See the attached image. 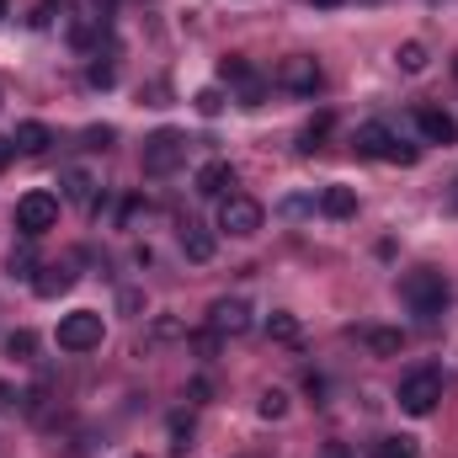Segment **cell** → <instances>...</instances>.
<instances>
[{"mask_svg": "<svg viewBox=\"0 0 458 458\" xmlns=\"http://www.w3.org/2000/svg\"><path fill=\"white\" fill-rule=\"evenodd\" d=\"M75 288V267L70 261H48V267H38V277H32V293L38 299H59V293H70Z\"/></svg>", "mask_w": 458, "mask_h": 458, "instance_id": "obj_11", "label": "cell"}, {"mask_svg": "<svg viewBox=\"0 0 458 458\" xmlns=\"http://www.w3.org/2000/svg\"><path fill=\"white\" fill-rule=\"evenodd\" d=\"M59 187H64V198H70V203H86V208H97V176H91V171L70 165V171L59 176Z\"/></svg>", "mask_w": 458, "mask_h": 458, "instance_id": "obj_15", "label": "cell"}, {"mask_svg": "<svg viewBox=\"0 0 458 458\" xmlns=\"http://www.w3.org/2000/svg\"><path fill=\"white\" fill-rule=\"evenodd\" d=\"M5 352H11L16 362H32V352H38V336H32V331H11V336H5Z\"/></svg>", "mask_w": 458, "mask_h": 458, "instance_id": "obj_23", "label": "cell"}, {"mask_svg": "<svg viewBox=\"0 0 458 458\" xmlns=\"http://www.w3.org/2000/svg\"><path fill=\"white\" fill-rule=\"evenodd\" d=\"M416 133L427 144H458V117L443 107H416Z\"/></svg>", "mask_w": 458, "mask_h": 458, "instance_id": "obj_10", "label": "cell"}, {"mask_svg": "<svg viewBox=\"0 0 458 458\" xmlns=\"http://www.w3.org/2000/svg\"><path fill=\"white\" fill-rule=\"evenodd\" d=\"M320 214H326V219H352V214H357V192H352L346 182H331V187L320 192Z\"/></svg>", "mask_w": 458, "mask_h": 458, "instance_id": "obj_16", "label": "cell"}, {"mask_svg": "<svg viewBox=\"0 0 458 458\" xmlns=\"http://www.w3.org/2000/svg\"><path fill=\"white\" fill-rule=\"evenodd\" d=\"M315 5H342V0H315Z\"/></svg>", "mask_w": 458, "mask_h": 458, "instance_id": "obj_36", "label": "cell"}, {"mask_svg": "<svg viewBox=\"0 0 458 458\" xmlns=\"http://www.w3.org/2000/svg\"><path fill=\"white\" fill-rule=\"evenodd\" d=\"M208 331H219V336H245V331H250V304H245V299H214Z\"/></svg>", "mask_w": 458, "mask_h": 458, "instance_id": "obj_9", "label": "cell"}, {"mask_svg": "<svg viewBox=\"0 0 458 458\" xmlns=\"http://www.w3.org/2000/svg\"><path fill=\"white\" fill-rule=\"evenodd\" d=\"M102 336H107V326H102L97 310H75V315L59 320V346H64V352H97Z\"/></svg>", "mask_w": 458, "mask_h": 458, "instance_id": "obj_5", "label": "cell"}, {"mask_svg": "<svg viewBox=\"0 0 458 458\" xmlns=\"http://www.w3.org/2000/svg\"><path fill=\"white\" fill-rule=\"evenodd\" d=\"M219 229H225V234H240V240H245V234H256V229H261V203H256V198L229 192L225 203H219Z\"/></svg>", "mask_w": 458, "mask_h": 458, "instance_id": "obj_8", "label": "cell"}, {"mask_svg": "<svg viewBox=\"0 0 458 458\" xmlns=\"http://www.w3.org/2000/svg\"><path fill=\"white\" fill-rule=\"evenodd\" d=\"M352 342L368 346L373 357H400V352H405V336H400V331H389V326H357V331H352Z\"/></svg>", "mask_w": 458, "mask_h": 458, "instance_id": "obj_12", "label": "cell"}, {"mask_svg": "<svg viewBox=\"0 0 458 458\" xmlns=\"http://www.w3.org/2000/svg\"><path fill=\"white\" fill-rule=\"evenodd\" d=\"M54 225H59V198H54V192H27V198L16 203V229H21L27 240L48 234Z\"/></svg>", "mask_w": 458, "mask_h": 458, "instance_id": "obj_6", "label": "cell"}, {"mask_svg": "<svg viewBox=\"0 0 458 458\" xmlns=\"http://www.w3.org/2000/svg\"><path fill=\"white\" fill-rule=\"evenodd\" d=\"M219 81H229V86H245V81H250V64H245L240 54H229V59H219Z\"/></svg>", "mask_w": 458, "mask_h": 458, "instance_id": "obj_28", "label": "cell"}, {"mask_svg": "<svg viewBox=\"0 0 458 458\" xmlns=\"http://www.w3.org/2000/svg\"><path fill=\"white\" fill-rule=\"evenodd\" d=\"M326 133H331V113H320L304 133H299V149H320V139H326Z\"/></svg>", "mask_w": 458, "mask_h": 458, "instance_id": "obj_30", "label": "cell"}, {"mask_svg": "<svg viewBox=\"0 0 458 458\" xmlns=\"http://www.w3.org/2000/svg\"><path fill=\"white\" fill-rule=\"evenodd\" d=\"M373 458H416V437H384Z\"/></svg>", "mask_w": 458, "mask_h": 458, "instance_id": "obj_25", "label": "cell"}, {"mask_svg": "<svg viewBox=\"0 0 458 458\" xmlns=\"http://www.w3.org/2000/svg\"><path fill=\"white\" fill-rule=\"evenodd\" d=\"M454 70H458V64H454Z\"/></svg>", "mask_w": 458, "mask_h": 458, "instance_id": "obj_39", "label": "cell"}, {"mask_svg": "<svg viewBox=\"0 0 458 458\" xmlns=\"http://www.w3.org/2000/svg\"><path fill=\"white\" fill-rule=\"evenodd\" d=\"M427 59H432V54H427V43H400V48H394V64H400L405 75H421V70H427Z\"/></svg>", "mask_w": 458, "mask_h": 458, "instance_id": "obj_19", "label": "cell"}, {"mask_svg": "<svg viewBox=\"0 0 458 458\" xmlns=\"http://www.w3.org/2000/svg\"><path fill=\"white\" fill-rule=\"evenodd\" d=\"M198 192L225 203L229 192H234V171H229V160H203V165H198Z\"/></svg>", "mask_w": 458, "mask_h": 458, "instance_id": "obj_13", "label": "cell"}, {"mask_svg": "<svg viewBox=\"0 0 458 458\" xmlns=\"http://www.w3.org/2000/svg\"><path fill=\"white\" fill-rule=\"evenodd\" d=\"M400 299H405V310H411V315H421V320H437V315L448 310L454 288H448V277H443V272H432V267H416V272H405V277H400Z\"/></svg>", "mask_w": 458, "mask_h": 458, "instance_id": "obj_1", "label": "cell"}, {"mask_svg": "<svg viewBox=\"0 0 458 458\" xmlns=\"http://www.w3.org/2000/svg\"><path fill=\"white\" fill-rule=\"evenodd\" d=\"M128 458H144V454H128Z\"/></svg>", "mask_w": 458, "mask_h": 458, "instance_id": "obj_38", "label": "cell"}, {"mask_svg": "<svg viewBox=\"0 0 458 458\" xmlns=\"http://www.w3.org/2000/svg\"><path fill=\"white\" fill-rule=\"evenodd\" d=\"M320 458H352V448H346V443H326V448H320Z\"/></svg>", "mask_w": 458, "mask_h": 458, "instance_id": "obj_33", "label": "cell"}, {"mask_svg": "<svg viewBox=\"0 0 458 458\" xmlns=\"http://www.w3.org/2000/svg\"><path fill=\"white\" fill-rule=\"evenodd\" d=\"M267 336H272V342H299V320H293L288 310H277V315L267 320Z\"/></svg>", "mask_w": 458, "mask_h": 458, "instance_id": "obj_20", "label": "cell"}, {"mask_svg": "<svg viewBox=\"0 0 458 458\" xmlns=\"http://www.w3.org/2000/svg\"><path fill=\"white\" fill-rule=\"evenodd\" d=\"M0 21H5V0H0Z\"/></svg>", "mask_w": 458, "mask_h": 458, "instance_id": "obj_37", "label": "cell"}, {"mask_svg": "<svg viewBox=\"0 0 458 458\" xmlns=\"http://www.w3.org/2000/svg\"><path fill=\"white\" fill-rule=\"evenodd\" d=\"M400 411L405 416H432L437 411V400H443V373L437 368H411L405 378H400Z\"/></svg>", "mask_w": 458, "mask_h": 458, "instance_id": "obj_3", "label": "cell"}, {"mask_svg": "<svg viewBox=\"0 0 458 458\" xmlns=\"http://www.w3.org/2000/svg\"><path fill=\"white\" fill-rule=\"evenodd\" d=\"M48 21H54V5H48V0H43V5H38V11H32V27H48Z\"/></svg>", "mask_w": 458, "mask_h": 458, "instance_id": "obj_32", "label": "cell"}, {"mask_svg": "<svg viewBox=\"0 0 458 458\" xmlns=\"http://www.w3.org/2000/svg\"><path fill=\"white\" fill-rule=\"evenodd\" d=\"M192 448V416H171V454Z\"/></svg>", "mask_w": 458, "mask_h": 458, "instance_id": "obj_29", "label": "cell"}, {"mask_svg": "<svg viewBox=\"0 0 458 458\" xmlns=\"http://www.w3.org/2000/svg\"><path fill=\"white\" fill-rule=\"evenodd\" d=\"M139 160H144V171H149V176H171V171L187 160V133H176V128H160V133H149Z\"/></svg>", "mask_w": 458, "mask_h": 458, "instance_id": "obj_4", "label": "cell"}, {"mask_svg": "<svg viewBox=\"0 0 458 458\" xmlns=\"http://www.w3.org/2000/svg\"><path fill=\"white\" fill-rule=\"evenodd\" d=\"M11 155H16V144H11V139H5V133H0V171H5V165H11Z\"/></svg>", "mask_w": 458, "mask_h": 458, "instance_id": "obj_34", "label": "cell"}, {"mask_svg": "<svg viewBox=\"0 0 458 458\" xmlns=\"http://www.w3.org/2000/svg\"><path fill=\"white\" fill-rule=\"evenodd\" d=\"M5 272H11V277H38V256H32V245H21V250H11V261H5Z\"/></svg>", "mask_w": 458, "mask_h": 458, "instance_id": "obj_22", "label": "cell"}, {"mask_svg": "<svg viewBox=\"0 0 458 458\" xmlns=\"http://www.w3.org/2000/svg\"><path fill=\"white\" fill-rule=\"evenodd\" d=\"M182 250H187V261H214L219 240H214V229H203L198 219H182Z\"/></svg>", "mask_w": 458, "mask_h": 458, "instance_id": "obj_14", "label": "cell"}, {"mask_svg": "<svg viewBox=\"0 0 458 458\" xmlns=\"http://www.w3.org/2000/svg\"><path fill=\"white\" fill-rule=\"evenodd\" d=\"M192 107H198L203 117H219L225 113V91H219V86H203V91L192 97Z\"/></svg>", "mask_w": 458, "mask_h": 458, "instance_id": "obj_27", "label": "cell"}, {"mask_svg": "<svg viewBox=\"0 0 458 458\" xmlns=\"http://www.w3.org/2000/svg\"><path fill=\"white\" fill-rule=\"evenodd\" d=\"M225 342V336H219V331H198V336H192V346H198V352H203V357H208V352H214V346Z\"/></svg>", "mask_w": 458, "mask_h": 458, "instance_id": "obj_31", "label": "cell"}, {"mask_svg": "<svg viewBox=\"0 0 458 458\" xmlns=\"http://www.w3.org/2000/svg\"><path fill=\"white\" fill-rule=\"evenodd\" d=\"M113 5H117V0H97V11H102V16H113Z\"/></svg>", "mask_w": 458, "mask_h": 458, "instance_id": "obj_35", "label": "cell"}, {"mask_svg": "<svg viewBox=\"0 0 458 458\" xmlns=\"http://www.w3.org/2000/svg\"><path fill=\"white\" fill-rule=\"evenodd\" d=\"M11 144H16L21 155H43V149L54 144V133H48V123H16V133H11Z\"/></svg>", "mask_w": 458, "mask_h": 458, "instance_id": "obj_17", "label": "cell"}, {"mask_svg": "<svg viewBox=\"0 0 458 458\" xmlns=\"http://www.w3.org/2000/svg\"><path fill=\"white\" fill-rule=\"evenodd\" d=\"M357 155H368V160H389V165H416V160H421V149L405 144L389 123H362V128H357Z\"/></svg>", "mask_w": 458, "mask_h": 458, "instance_id": "obj_2", "label": "cell"}, {"mask_svg": "<svg viewBox=\"0 0 458 458\" xmlns=\"http://www.w3.org/2000/svg\"><path fill=\"white\" fill-rule=\"evenodd\" d=\"M256 411H261V421H277V416H288V394L283 389H261Z\"/></svg>", "mask_w": 458, "mask_h": 458, "instance_id": "obj_21", "label": "cell"}, {"mask_svg": "<svg viewBox=\"0 0 458 458\" xmlns=\"http://www.w3.org/2000/svg\"><path fill=\"white\" fill-rule=\"evenodd\" d=\"M86 81H91L97 91H107V86L117 81V64H113V59H102V54H97V59H91V70H86Z\"/></svg>", "mask_w": 458, "mask_h": 458, "instance_id": "obj_26", "label": "cell"}, {"mask_svg": "<svg viewBox=\"0 0 458 458\" xmlns=\"http://www.w3.org/2000/svg\"><path fill=\"white\" fill-rule=\"evenodd\" d=\"M70 43L75 48H97L102 43V16H75L70 21Z\"/></svg>", "mask_w": 458, "mask_h": 458, "instance_id": "obj_18", "label": "cell"}, {"mask_svg": "<svg viewBox=\"0 0 458 458\" xmlns=\"http://www.w3.org/2000/svg\"><path fill=\"white\" fill-rule=\"evenodd\" d=\"M277 86H283V91H293V97H315V91L326 86V70H320L310 54H293V59H283V64H277Z\"/></svg>", "mask_w": 458, "mask_h": 458, "instance_id": "obj_7", "label": "cell"}, {"mask_svg": "<svg viewBox=\"0 0 458 458\" xmlns=\"http://www.w3.org/2000/svg\"><path fill=\"white\" fill-rule=\"evenodd\" d=\"M176 336H187V331H182V320H171V315H160V320L149 326V336H144V342H149V346H160V342H176Z\"/></svg>", "mask_w": 458, "mask_h": 458, "instance_id": "obj_24", "label": "cell"}]
</instances>
